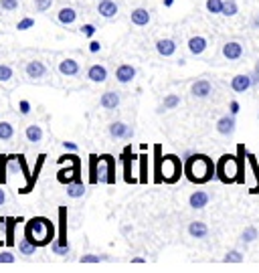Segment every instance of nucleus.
Masks as SVG:
<instances>
[{"instance_id":"nucleus-16","label":"nucleus","mask_w":259,"mask_h":273,"mask_svg":"<svg viewBox=\"0 0 259 273\" xmlns=\"http://www.w3.org/2000/svg\"><path fill=\"white\" fill-rule=\"evenodd\" d=\"M79 71H81V67L75 59H63L59 63V73L63 77H75V75H79Z\"/></svg>"},{"instance_id":"nucleus-27","label":"nucleus","mask_w":259,"mask_h":273,"mask_svg":"<svg viewBox=\"0 0 259 273\" xmlns=\"http://www.w3.org/2000/svg\"><path fill=\"white\" fill-rule=\"evenodd\" d=\"M85 194V184L83 180H75L71 184H67V196L69 198H81Z\"/></svg>"},{"instance_id":"nucleus-18","label":"nucleus","mask_w":259,"mask_h":273,"mask_svg":"<svg viewBox=\"0 0 259 273\" xmlns=\"http://www.w3.org/2000/svg\"><path fill=\"white\" fill-rule=\"evenodd\" d=\"M207 47H208V41L205 37H201V35L189 39V51H191V55H195V57H201V55L207 51Z\"/></svg>"},{"instance_id":"nucleus-22","label":"nucleus","mask_w":259,"mask_h":273,"mask_svg":"<svg viewBox=\"0 0 259 273\" xmlns=\"http://www.w3.org/2000/svg\"><path fill=\"white\" fill-rule=\"evenodd\" d=\"M189 235H191L193 239H205L208 235V227L203 220H193V222L189 225Z\"/></svg>"},{"instance_id":"nucleus-50","label":"nucleus","mask_w":259,"mask_h":273,"mask_svg":"<svg viewBox=\"0 0 259 273\" xmlns=\"http://www.w3.org/2000/svg\"><path fill=\"white\" fill-rule=\"evenodd\" d=\"M100 51H102L100 41H91V43H89V53H100Z\"/></svg>"},{"instance_id":"nucleus-43","label":"nucleus","mask_w":259,"mask_h":273,"mask_svg":"<svg viewBox=\"0 0 259 273\" xmlns=\"http://www.w3.org/2000/svg\"><path fill=\"white\" fill-rule=\"evenodd\" d=\"M140 162H142V168H140V182H148V176H146V170H148V156H140Z\"/></svg>"},{"instance_id":"nucleus-21","label":"nucleus","mask_w":259,"mask_h":273,"mask_svg":"<svg viewBox=\"0 0 259 273\" xmlns=\"http://www.w3.org/2000/svg\"><path fill=\"white\" fill-rule=\"evenodd\" d=\"M87 79L93 83H105L107 81V69L104 65H91L87 69Z\"/></svg>"},{"instance_id":"nucleus-12","label":"nucleus","mask_w":259,"mask_h":273,"mask_svg":"<svg viewBox=\"0 0 259 273\" xmlns=\"http://www.w3.org/2000/svg\"><path fill=\"white\" fill-rule=\"evenodd\" d=\"M25 73L31 79H43L47 75V67H45L43 61H29L27 67H25Z\"/></svg>"},{"instance_id":"nucleus-37","label":"nucleus","mask_w":259,"mask_h":273,"mask_svg":"<svg viewBox=\"0 0 259 273\" xmlns=\"http://www.w3.org/2000/svg\"><path fill=\"white\" fill-rule=\"evenodd\" d=\"M223 261L225 263H241L243 261V255H241V251H229Z\"/></svg>"},{"instance_id":"nucleus-42","label":"nucleus","mask_w":259,"mask_h":273,"mask_svg":"<svg viewBox=\"0 0 259 273\" xmlns=\"http://www.w3.org/2000/svg\"><path fill=\"white\" fill-rule=\"evenodd\" d=\"M79 31H81V35H83V37H87V39H91V37L96 35V31H98V29H96V24H91V22H87V24H83V27H81Z\"/></svg>"},{"instance_id":"nucleus-49","label":"nucleus","mask_w":259,"mask_h":273,"mask_svg":"<svg viewBox=\"0 0 259 273\" xmlns=\"http://www.w3.org/2000/svg\"><path fill=\"white\" fill-rule=\"evenodd\" d=\"M229 111H231V115H237V113L241 111V106H239V102H235V100H233V102L229 104Z\"/></svg>"},{"instance_id":"nucleus-9","label":"nucleus","mask_w":259,"mask_h":273,"mask_svg":"<svg viewBox=\"0 0 259 273\" xmlns=\"http://www.w3.org/2000/svg\"><path fill=\"white\" fill-rule=\"evenodd\" d=\"M251 87H253V79H251V75L241 73V75H235V77L231 79V89H233L235 93H245V91L251 89Z\"/></svg>"},{"instance_id":"nucleus-28","label":"nucleus","mask_w":259,"mask_h":273,"mask_svg":"<svg viewBox=\"0 0 259 273\" xmlns=\"http://www.w3.org/2000/svg\"><path fill=\"white\" fill-rule=\"evenodd\" d=\"M25 138L29 140V142H33V144H39L41 140H43V128L41 126H29L27 130H25Z\"/></svg>"},{"instance_id":"nucleus-24","label":"nucleus","mask_w":259,"mask_h":273,"mask_svg":"<svg viewBox=\"0 0 259 273\" xmlns=\"http://www.w3.org/2000/svg\"><path fill=\"white\" fill-rule=\"evenodd\" d=\"M75 18H77V12H75V8H71V6H63L59 12H57V20L61 22V24H73L75 22Z\"/></svg>"},{"instance_id":"nucleus-19","label":"nucleus","mask_w":259,"mask_h":273,"mask_svg":"<svg viewBox=\"0 0 259 273\" xmlns=\"http://www.w3.org/2000/svg\"><path fill=\"white\" fill-rule=\"evenodd\" d=\"M130 20L136 27H146L152 20V16H150V10L148 8H134L132 14H130Z\"/></svg>"},{"instance_id":"nucleus-8","label":"nucleus","mask_w":259,"mask_h":273,"mask_svg":"<svg viewBox=\"0 0 259 273\" xmlns=\"http://www.w3.org/2000/svg\"><path fill=\"white\" fill-rule=\"evenodd\" d=\"M98 180L104 184H115V162L109 154L100 156L98 162Z\"/></svg>"},{"instance_id":"nucleus-17","label":"nucleus","mask_w":259,"mask_h":273,"mask_svg":"<svg viewBox=\"0 0 259 273\" xmlns=\"http://www.w3.org/2000/svg\"><path fill=\"white\" fill-rule=\"evenodd\" d=\"M136 158H138V156H134V154H132V148H130V146H128V148L124 150V154H122V160H124V174H126L124 178H126V182H128V184L136 182V178L132 176V162H134Z\"/></svg>"},{"instance_id":"nucleus-6","label":"nucleus","mask_w":259,"mask_h":273,"mask_svg":"<svg viewBox=\"0 0 259 273\" xmlns=\"http://www.w3.org/2000/svg\"><path fill=\"white\" fill-rule=\"evenodd\" d=\"M63 158H67V160L71 162V166L57 172V182L67 186V184H71V182H75V180H81V176H79V174H81V162H79L77 154H75V152L63 154Z\"/></svg>"},{"instance_id":"nucleus-20","label":"nucleus","mask_w":259,"mask_h":273,"mask_svg":"<svg viewBox=\"0 0 259 273\" xmlns=\"http://www.w3.org/2000/svg\"><path fill=\"white\" fill-rule=\"evenodd\" d=\"M156 53L160 57H172L176 53V43L172 39H160L156 41Z\"/></svg>"},{"instance_id":"nucleus-55","label":"nucleus","mask_w":259,"mask_h":273,"mask_svg":"<svg viewBox=\"0 0 259 273\" xmlns=\"http://www.w3.org/2000/svg\"><path fill=\"white\" fill-rule=\"evenodd\" d=\"M172 4H174V0H164V6H166V8H170Z\"/></svg>"},{"instance_id":"nucleus-14","label":"nucleus","mask_w":259,"mask_h":273,"mask_svg":"<svg viewBox=\"0 0 259 273\" xmlns=\"http://www.w3.org/2000/svg\"><path fill=\"white\" fill-rule=\"evenodd\" d=\"M235 126H237V121H235V115H223L219 121H217V132L221 134V136H233L235 134Z\"/></svg>"},{"instance_id":"nucleus-34","label":"nucleus","mask_w":259,"mask_h":273,"mask_svg":"<svg viewBox=\"0 0 259 273\" xmlns=\"http://www.w3.org/2000/svg\"><path fill=\"white\" fill-rule=\"evenodd\" d=\"M259 237V231L255 227H247L243 233H241V241L245 243V245H249V243H253L255 239Z\"/></svg>"},{"instance_id":"nucleus-35","label":"nucleus","mask_w":259,"mask_h":273,"mask_svg":"<svg viewBox=\"0 0 259 273\" xmlns=\"http://www.w3.org/2000/svg\"><path fill=\"white\" fill-rule=\"evenodd\" d=\"M239 12V4L235 0H225V6H223V16H235Z\"/></svg>"},{"instance_id":"nucleus-33","label":"nucleus","mask_w":259,"mask_h":273,"mask_svg":"<svg viewBox=\"0 0 259 273\" xmlns=\"http://www.w3.org/2000/svg\"><path fill=\"white\" fill-rule=\"evenodd\" d=\"M98 162H100V156L91 154V156H89V174H91L89 182H91V184H98V182H100V180H98Z\"/></svg>"},{"instance_id":"nucleus-23","label":"nucleus","mask_w":259,"mask_h":273,"mask_svg":"<svg viewBox=\"0 0 259 273\" xmlns=\"http://www.w3.org/2000/svg\"><path fill=\"white\" fill-rule=\"evenodd\" d=\"M98 12H100L104 18H113V16L117 14V4H115L113 0H100Z\"/></svg>"},{"instance_id":"nucleus-7","label":"nucleus","mask_w":259,"mask_h":273,"mask_svg":"<svg viewBox=\"0 0 259 273\" xmlns=\"http://www.w3.org/2000/svg\"><path fill=\"white\" fill-rule=\"evenodd\" d=\"M59 227H61L59 239L51 243V251L55 255H67L71 251V247H69V241H67V211H65V207L59 209Z\"/></svg>"},{"instance_id":"nucleus-1","label":"nucleus","mask_w":259,"mask_h":273,"mask_svg":"<svg viewBox=\"0 0 259 273\" xmlns=\"http://www.w3.org/2000/svg\"><path fill=\"white\" fill-rule=\"evenodd\" d=\"M0 184H12L16 188V192L20 194H29L35 186L33 182V172H29L27 160L20 154L14 156H6L0 154Z\"/></svg>"},{"instance_id":"nucleus-46","label":"nucleus","mask_w":259,"mask_h":273,"mask_svg":"<svg viewBox=\"0 0 259 273\" xmlns=\"http://www.w3.org/2000/svg\"><path fill=\"white\" fill-rule=\"evenodd\" d=\"M18 109H20V113H22V115H29V113H31V102L20 100V102H18Z\"/></svg>"},{"instance_id":"nucleus-25","label":"nucleus","mask_w":259,"mask_h":273,"mask_svg":"<svg viewBox=\"0 0 259 273\" xmlns=\"http://www.w3.org/2000/svg\"><path fill=\"white\" fill-rule=\"evenodd\" d=\"M128 130H130V126L124 123V121H113V123H109V136H111L113 140H124L126 134H128Z\"/></svg>"},{"instance_id":"nucleus-32","label":"nucleus","mask_w":259,"mask_h":273,"mask_svg":"<svg viewBox=\"0 0 259 273\" xmlns=\"http://www.w3.org/2000/svg\"><path fill=\"white\" fill-rule=\"evenodd\" d=\"M12 136H14V126L8 121H0V140L8 142V140H12Z\"/></svg>"},{"instance_id":"nucleus-51","label":"nucleus","mask_w":259,"mask_h":273,"mask_svg":"<svg viewBox=\"0 0 259 273\" xmlns=\"http://www.w3.org/2000/svg\"><path fill=\"white\" fill-rule=\"evenodd\" d=\"M63 148L69 152H77V144L75 142H63Z\"/></svg>"},{"instance_id":"nucleus-36","label":"nucleus","mask_w":259,"mask_h":273,"mask_svg":"<svg viewBox=\"0 0 259 273\" xmlns=\"http://www.w3.org/2000/svg\"><path fill=\"white\" fill-rule=\"evenodd\" d=\"M225 0H207V10L210 14H223Z\"/></svg>"},{"instance_id":"nucleus-38","label":"nucleus","mask_w":259,"mask_h":273,"mask_svg":"<svg viewBox=\"0 0 259 273\" xmlns=\"http://www.w3.org/2000/svg\"><path fill=\"white\" fill-rule=\"evenodd\" d=\"M12 75H14L12 67H8V65H0V81H2V83L10 81V79H12Z\"/></svg>"},{"instance_id":"nucleus-40","label":"nucleus","mask_w":259,"mask_h":273,"mask_svg":"<svg viewBox=\"0 0 259 273\" xmlns=\"http://www.w3.org/2000/svg\"><path fill=\"white\" fill-rule=\"evenodd\" d=\"M45 154H39V158H37V166H35V170H33V182L37 184V178H39V172H41V168H43V164H45Z\"/></svg>"},{"instance_id":"nucleus-52","label":"nucleus","mask_w":259,"mask_h":273,"mask_svg":"<svg viewBox=\"0 0 259 273\" xmlns=\"http://www.w3.org/2000/svg\"><path fill=\"white\" fill-rule=\"evenodd\" d=\"M251 27H253V29H259V14H255V16H253V20H251Z\"/></svg>"},{"instance_id":"nucleus-30","label":"nucleus","mask_w":259,"mask_h":273,"mask_svg":"<svg viewBox=\"0 0 259 273\" xmlns=\"http://www.w3.org/2000/svg\"><path fill=\"white\" fill-rule=\"evenodd\" d=\"M37 249H39V247H37L31 239H27V237H22V239L18 241V253H20V255H27V257H29V255H35Z\"/></svg>"},{"instance_id":"nucleus-41","label":"nucleus","mask_w":259,"mask_h":273,"mask_svg":"<svg viewBox=\"0 0 259 273\" xmlns=\"http://www.w3.org/2000/svg\"><path fill=\"white\" fill-rule=\"evenodd\" d=\"M53 6V0H35V8L37 12H47Z\"/></svg>"},{"instance_id":"nucleus-56","label":"nucleus","mask_w":259,"mask_h":273,"mask_svg":"<svg viewBox=\"0 0 259 273\" xmlns=\"http://www.w3.org/2000/svg\"><path fill=\"white\" fill-rule=\"evenodd\" d=\"M255 73L259 75V61H257V65H255Z\"/></svg>"},{"instance_id":"nucleus-26","label":"nucleus","mask_w":259,"mask_h":273,"mask_svg":"<svg viewBox=\"0 0 259 273\" xmlns=\"http://www.w3.org/2000/svg\"><path fill=\"white\" fill-rule=\"evenodd\" d=\"M100 106L104 109H115L120 106V95L115 91H105L104 95L100 97Z\"/></svg>"},{"instance_id":"nucleus-45","label":"nucleus","mask_w":259,"mask_h":273,"mask_svg":"<svg viewBox=\"0 0 259 273\" xmlns=\"http://www.w3.org/2000/svg\"><path fill=\"white\" fill-rule=\"evenodd\" d=\"M31 27H35V20H33V18H22V20L16 24L18 31H27V29H31Z\"/></svg>"},{"instance_id":"nucleus-53","label":"nucleus","mask_w":259,"mask_h":273,"mask_svg":"<svg viewBox=\"0 0 259 273\" xmlns=\"http://www.w3.org/2000/svg\"><path fill=\"white\" fill-rule=\"evenodd\" d=\"M4 203H6V194H4V190L0 188V207H2Z\"/></svg>"},{"instance_id":"nucleus-48","label":"nucleus","mask_w":259,"mask_h":273,"mask_svg":"<svg viewBox=\"0 0 259 273\" xmlns=\"http://www.w3.org/2000/svg\"><path fill=\"white\" fill-rule=\"evenodd\" d=\"M79 261L81 263H100V257L98 255H83Z\"/></svg>"},{"instance_id":"nucleus-11","label":"nucleus","mask_w":259,"mask_h":273,"mask_svg":"<svg viewBox=\"0 0 259 273\" xmlns=\"http://www.w3.org/2000/svg\"><path fill=\"white\" fill-rule=\"evenodd\" d=\"M223 57L227 61H239L243 57V45L237 41H229L223 45Z\"/></svg>"},{"instance_id":"nucleus-54","label":"nucleus","mask_w":259,"mask_h":273,"mask_svg":"<svg viewBox=\"0 0 259 273\" xmlns=\"http://www.w3.org/2000/svg\"><path fill=\"white\" fill-rule=\"evenodd\" d=\"M144 261H146V259H142V257H134V259H132V263H144Z\"/></svg>"},{"instance_id":"nucleus-3","label":"nucleus","mask_w":259,"mask_h":273,"mask_svg":"<svg viewBox=\"0 0 259 273\" xmlns=\"http://www.w3.org/2000/svg\"><path fill=\"white\" fill-rule=\"evenodd\" d=\"M25 237L31 239L37 247H47L55 241V225L47 217H33L25 225Z\"/></svg>"},{"instance_id":"nucleus-44","label":"nucleus","mask_w":259,"mask_h":273,"mask_svg":"<svg viewBox=\"0 0 259 273\" xmlns=\"http://www.w3.org/2000/svg\"><path fill=\"white\" fill-rule=\"evenodd\" d=\"M6 243V217H0V245Z\"/></svg>"},{"instance_id":"nucleus-5","label":"nucleus","mask_w":259,"mask_h":273,"mask_svg":"<svg viewBox=\"0 0 259 273\" xmlns=\"http://www.w3.org/2000/svg\"><path fill=\"white\" fill-rule=\"evenodd\" d=\"M237 174H239V162L233 154H225L221 156V160L217 164V178L223 182V184H231L237 180Z\"/></svg>"},{"instance_id":"nucleus-15","label":"nucleus","mask_w":259,"mask_h":273,"mask_svg":"<svg viewBox=\"0 0 259 273\" xmlns=\"http://www.w3.org/2000/svg\"><path fill=\"white\" fill-rule=\"evenodd\" d=\"M208 201H210V194H208V192H205V190H195V192L189 196V207L195 209V211H201V209L207 207Z\"/></svg>"},{"instance_id":"nucleus-4","label":"nucleus","mask_w":259,"mask_h":273,"mask_svg":"<svg viewBox=\"0 0 259 273\" xmlns=\"http://www.w3.org/2000/svg\"><path fill=\"white\" fill-rule=\"evenodd\" d=\"M156 182H166V184H174L180 174H182V164L180 160L174 156V154H168V156H160L158 166H156Z\"/></svg>"},{"instance_id":"nucleus-29","label":"nucleus","mask_w":259,"mask_h":273,"mask_svg":"<svg viewBox=\"0 0 259 273\" xmlns=\"http://www.w3.org/2000/svg\"><path fill=\"white\" fill-rule=\"evenodd\" d=\"M180 106V97L176 95V93H168L166 97H164V102H162V106H158V113H164L166 109H174Z\"/></svg>"},{"instance_id":"nucleus-39","label":"nucleus","mask_w":259,"mask_h":273,"mask_svg":"<svg viewBox=\"0 0 259 273\" xmlns=\"http://www.w3.org/2000/svg\"><path fill=\"white\" fill-rule=\"evenodd\" d=\"M0 8L6 12H14L18 8V0H0Z\"/></svg>"},{"instance_id":"nucleus-10","label":"nucleus","mask_w":259,"mask_h":273,"mask_svg":"<svg viewBox=\"0 0 259 273\" xmlns=\"http://www.w3.org/2000/svg\"><path fill=\"white\" fill-rule=\"evenodd\" d=\"M210 93H213V85H210V81H207V79H199V81H195L191 85V95L197 97V100H205Z\"/></svg>"},{"instance_id":"nucleus-13","label":"nucleus","mask_w":259,"mask_h":273,"mask_svg":"<svg viewBox=\"0 0 259 273\" xmlns=\"http://www.w3.org/2000/svg\"><path fill=\"white\" fill-rule=\"evenodd\" d=\"M134 77H136V67H132V65H128V63H124V65H120V67L115 69V79H117V83H122V85L132 83Z\"/></svg>"},{"instance_id":"nucleus-2","label":"nucleus","mask_w":259,"mask_h":273,"mask_svg":"<svg viewBox=\"0 0 259 273\" xmlns=\"http://www.w3.org/2000/svg\"><path fill=\"white\" fill-rule=\"evenodd\" d=\"M184 176L193 184H205L213 176H217V166L207 154H191L184 164Z\"/></svg>"},{"instance_id":"nucleus-31","label":"nucleus","mask_w":259,"mask_h":273,"mask_svg":"<svg viewBox=\"0 0 259 273\" xmlns=\"http://www.w3.org/2000/svg\"><path fill=\"white\" fill-rule=\"evenodd\" d=\"M18 225V218L6 217V245H14V227Z\"/></svg>"},{"instance_id":"nucleus-47","label":"nucleus","mask_w":259,"mask_h":273,"mask_svg":"<svg viewBox=\"0 0 259 273\" xmlns=\"http://www.w3.org/2000/svg\"><path fill=\"white\" fill-rule=\"evenodd\" d=\"M0 263H14V255L10 251H2L0 253Z\"/></svg>"}]
</instances>
